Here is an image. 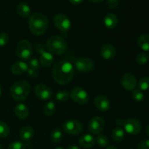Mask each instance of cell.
<instances>
[{"mask_svg": "<svg viewBox=\"0 0 149 149\" xmlns=\"http://www.w3.org/2000/svg\"><path fill=\"white\" fill-rule=\"evenodd\" d=\"M74 75V65L67 61H58L52 67V77L55 81L60 84L69 83Z\"/></svg>", "mask_w": 149, "mask_h": 149, "instance_id": "obj_1", "label": "cell"}, {"mask_svg": "<svg viewBox=\"0 0 149 149\" xmlns=\"http://www.w3.org/2000/svg\"><path fill=\"white\" fill-rule=\"evenodd\" d=\"M29 29L36 36H40L46 32L48 27V20L46 16L42 13H36L29 18Z\"/></svg>", "mask_w": 149, "mask_h": 149, "instance_id": "obj_2", "label": "cell"}, {"mask_svg": "<svg viewBox=\"0 0 149 149\" xmlns=\"http://www.w3.org/2000/svg\"><path fill=\"white\" fill-rule=\"evenodd\" d=\"M30 90V84L27 81H19L12 86L10 89V95L16 101H23L29 96Z\"/></svg>", "mask_w": 149, "mask_h": 149, "instance_id": "obj_3", "label": "cell"}, {"mask_svg": "<svg viewBox=\"0 0 149 149\" xmlns=\"http://www.w3.org/2000/svg\"><path fill=\"white\" fill-rule=\"evenodd\" d=\"M46 49L51 54L61 55L66 51L67 44L61 36H52L47 42Z\"/></svg>", "mask_w": 149, "mask_h": 149, "instance_id": "obj_4", "label": "cell"}, {"mask_svg": "<svg viewBox=\"0 0 149 149\" xmlns=\"http://www.w3.org/2000/svg\"><path fill=\"white\" fill-rule=\"evenodd\" d=\"M16 55L23 61H28L30 59L33 54V48L31 44L29 41L21 40L16 47Z\"/></svg>", "mask_w": 149, "mask_h": 149, "instance_id": "obj_5", "label": "cell"}, {"mask_svg": "<svg viewBox=\"0 0 149 149\" xmlns=\"http://www.w3.org/2000/svg\"><path fill=\"white\" fill-rule=\"evenodd\" d=\"M70 96H71V99L78 104H85L89 100V95L87 91L80 87H77L73 89Z\"/></svg>", "mask_w": 149, "mask_h": 149, "instance_id": "obj_6", "label": "cell"}, {"mask_svg": "<svg viewBox=\"0 0 149 149\" xmlns=\"http://www.w3.org/2000/svg\"><path fill=\"white\" fill-rule=\"evenodd\" d=\"M55 26L63 33H66L71 29V21L66 15L63 14H58L54 17Z\"/></svg>", "mask_w": 149, "mask_h": 149, "instance_id": "obj_7", "label": "cell"}, {"mask_svg": "<svg viewBox=\"0 0 149 149\" xmlns=\"http://www.w3.org/2000/svg\"><path fill=\"white\" fill-rule=\"evenodd\" d=\"M63 129L70 135H79L83 130V126L77 120H68L63 125Z\"/></svg>", "mask_w": 149, "mask_h": 149, "instance_id": "obj_8", "label": "cell"}, {"mask_svg": "<svg viewBox=\"0 0 149 149\" xmlns=\"http://www.w3.org/2000/svg\"><path fill=\"white\" fill-rule=\"evenodd\" d=\"M125 130L130 135H138L141 130V124L138 119H128L125 121L123 125Z\"/></svg>", "mask_w": 149, "mask_h": 149, "instance_id": "obj_9", "label": "cell"}, {"mask_svg": "<svg viewBox=\"0 0 149 149\" xmlns=\"http://www.w3.org/2000/svg\"><path fill=\"white\" fill-rule=\"evenodd\" d=\"M76 68L81 72H89L94 68V63L87 58H81L75 61Z\"/></svg>", "mask_w": 149, "mask_h": 149, "instance_id": "obj_10", "label": "cell"}, {"mask_svg": "<svg viewBox=\"0 0 149 149\" xmlns=\"http://www.w3.org/2000/svg\"><path fill=\"white\" fill-rule=\"evenodd\" d=\"M34 92L38 98L42 100H47L52 96V91L48 86L39 84L35 87Z\"/></svg>", "mask_w": 149, "mask_h": 149, "instance_id": "obj_11", "label": "cell"}, {"mask_svg": "<svg viewBox=\"0 0 149 149\" xmlns=\"http://www.w3.org/2000/svg\"><path fill=\"white\" fill-rule=\"evenodd\" d=\"M105 126L104 120L101 117L96 116L93 118L89 123V130L94 135L100 134Z\"/></svg>", "mask_w": 149, "mask_h": 149, "instance_id": "obj_12", "label": "cell"}, {"mask_svg": "<svg viewBox=\"0 0 149 149\" xmlns=\"http://www.w3.org/2000/svg\"><path fill=\"white\" fill-rule=\"evenodd\" d=\"M122 87L127 90H134L137 86V79L131 74H125L121 79Z\"/></svg>", "mask_w": 149, "mask_h": 149, "instance_id": "obj_13", "label": "cell"}, {"mask_svg": "<svg viewBox=\"0 0 149 149\" xmlns=\"http://www.w3.org/2000/svg\"><path fill=\"white\" fill-rule=\"evenodd\" d=\"M95 106L100 111H107L111 107L110 100L107 97L103 95H99L95 98Z\"/></svg>", "mask_w": 149, "mask_h": 149, "instance_id": "obj_14", "label": "cell"}, {"mask_svg": "<svg viewBox=\"0 0 149 149\" xmlns=\"http://www.w3.org/2000/svg\"><path fill=\"white\" fill-rule=\"evenodd\" d=\"M100 53H101V56L103 57L104 59H113L116 53V48H115V47L113 46L112 45L108 44V45H104V46L101 48Z\"/></svg>", "mask_w": 149, "mask_h": 149, "instance_id": "obj_15", "label": "cell"}, {"mask_svg": "<svg viewBox=\"0 0 149 149\" xmlns=\"http://www.w3.org/2000/svg\"><path fill=\"white\" fill-rule=\"evenodd\" d=\"M79 143L84 148H90L95 144V139L90 134H86L82 135L79 140Z\"/></svg>", "mask_w": 149, "mask_h": 149, "instance_id": "obj_16", "label": "cell"}, {"mask_svg": "<svg viewBox=\"0 0 149 149\" xmlns=\"http://www.w3.org/2000/svg\"><path fill=\"white\" fill-rule=\"evenodd\" d=\"M29 65L23 61H17L14 63L11 66V71L15 75H20L28 71Z\"/></svg>", "mask_w": 149, "mask_h": 149, "instance_id": "obj_17", "label": "cell"}, {"mask_svg": "<svg viewBox=\"0 0 149 149\" xmlns=\"http://www.w3.org/2000/svg\"><path fill=\"white\" fill-rule=\"evenodd\" d=\"M15 113L19 119H25L29 116V108L24 103H18L15 107Z\"/></svg>", "mask_w": 149, "mask_h": 149, "instance_id": "obj_18", "label": "cell"}, {"mask_svg": "<svg viewBox=\"0 0 149 149\" xmlns=\"http://www.w3.org/2000/svg\"><path fill=\"white\" fill-rule=\"evenodd\" d=\"M105 26L109 29H113L118 24V17L113 13H109L106 15L103 20Z\"/></svg>", "mask_w": 149, "mask_h": 149, "instance_id": "obj_19", "label": "cell"}, {"mask_svg": "<svg viewBox=\"0 0 149 149\" xmlns=\"http://www.w3.org/2000/svg\"><path fill=\"white\" fill-rule=\"evenodd\" d=\"M39 61L36 58H32L29 62L28 73L31 77H36L39 74Z\"/></svg>", "mask_w": 149, "mask_h": 149, "instance_id": "obj_20", "label": "cell"}, {"mask_svg": "<svg viewBox=\"0 0 149 149\" xmlns=\"http://www.w3.org/2000/svg\"><path fill=\"white\" fill-rule=\"evenodd\" d=\"M54 58L52 54L49 52L47 51H45L43 53L40 55V58H39V63L42 64L43 66L49 67L53 63Z\"/></svg>", "mask_w": 149, "mask_h": 149, "instance_id": "obj_21", "label": "cell"}, {"mask_svg": "<svg viewBox=\"0 0 149 149\" xmlns=\"http://www.w3.org/2000/svg\"><path fill=\"white\" fill-rule=\"evenodd\" d=\"M33 133L34 131L31 127L26 126L20 130V138L23 141H29L33 136Z\"/></svg>", "mask_w": 149, "mask_h": 149, "instance_id": "obj_22", "label": "cell"}, {"mask_svg": "<svg viewBox=\"0 0 149 149\" xmlns=\"http://www.w3.org/2000/svg\"><path fill=\"white\" fill-rule=\"evenodd\" d=\"M138 46L141 49L146 52H149V35L143 34L138 39Z\"/></svg>", "mask_w": 149, "mask_h": 149, "instance_id": "obj_23", "label": "cell"}, {"mask_svg": "<svg viewBox=\"0 0 149 149\" xmlns=\"http://www.w3.org/2000/svg\"><path fill=\"white\" fill-rule=\"evenodd\" d=\"M17 12L19 15L26 18L30 15L31 9L28 4H25V3H20L17 5Z\"/></svg>", "mask_w": 149, "mask_h": 149, "instance_id": "obj_24", "label": "cell"}, {"mask_svg": "<svg viewBox=\"0 0 149 149\" xmlns=\"http://www.w3.org/2000/svg\"><path fill=\"white\" fill-rule=\"evenodd\" d=\"M112 139L114 142L119 143L125 138V131L121 127H116L111 134Z\"/></svg>", "mask_w": 149, "mask_h": 149, "instance_id": "obj_25", "label": "cell"}, {"mask_svg": "<svg viewBox=\"0 0 149 149\" xmlns=\"http://www.w3.org/2000/svg\"><path fill=\"white\" fill-rule=\"evenodd\" d=\"M63 138V132L60 128H56L50 134V139L52 142L58 143L61 141Z\"/></svg>", "mask_w": 149, "mask_h": 149, "instance_id": "obj_26", "label": "cell"}, {"mask_svg": "<svg viewBox=\"0 0 149 149\" xmlns=\"http://www.w3.org/2000/svg\"><path fill=\"white\" fill-rule=\"evenodd\" d=\"M55 111V104L53 101H49L44 107V113L46 116H50Z\"/></svg>", "mask_w": 149, "mask_h": 149, "instance_id": "obj_27", "label": "cell"}, {"mask_svg": "<svg viewBox=\"0 0 149 149\" xmlns=\"http://www.w3.org/2000/svg\"><path fill=\"white\" fill-rule=\"evenodd\" d=\"M138 90L146 91L149 89V77H144L139 80L138 84Z\"/></svg>", "mask_w": 149, "mask_h": 149, "instance_id": "obj_28", "label": "cell"}, {"mask_svg": "<svg viewBox=\"0 0 149 149\" xmlns=\"http://www.w3.org/2000/svg\"><path fill=\"white\" fill-rule=\"evenodd\" d=\"M149 60V55L146 52H142L137 55L136 62L139 65H145L148 63Z\"/></svg>", "mask_w": 149, "mask_h": 149, "instance_id": "obj_29", "label": "cell"}, {"mask_svg": "<svg viewBox=\"0 0 149 149\" xmlns=\"http://www.w3.org/2000/svg\"><path fill=\"white\" fill-rule=\"evenodd\" d=\"M9 133H10V128L7 124L3 122H0V138H6L8 136Z\"/></svg>", "mask_w": 149, "mask_h": 149, "instance_id": "obj_30", "label": "cell"}, {"mask_svg": "<svg viewBox=\"0 0 149 149\" xmlns=\"http://www.w3.org/2000/svg\"><path fill=\"white\" fill-rule=\"evenodd\" d=\"M132 97L135 101L141 102L144 99V94L143 92L140 90H132Z\"/></svg>", "mask_w": 149, "mask_h": 149, "instance_id": "obj_31", "label": "cell"}, {"mask_svg": "<svg viewBox=\"0 0 149 149\" xmlns=\"http://www.w3.org/2000/svg\"><path fill=\"white\" fill-rule=\"evenodd\" d=\"M70 97V95L68 92L66 91H60L55 95L56 100L60 102H65L68 100Z\"/></svg>", "mask_w": 149, "mask_h": 149, "instance_id": "obj_32", "label": "cell"}, {"mask_svg": "<svg viewBox=\"0 0 149 149\" xmlns=\"http://www.w3.org/2000/svg\"><path fill=\"white\" fill-rule=\"evenodd\" d=\"M97 143L100 147H106L109 143L108 137L105 135H99L97 138Z\"/></svg>", "mask_w": 149, "mask_h": 149, "instance_id": "obj_33", "label": "cell"}, {"mask_svg": "<svg viewBox=\"0 0 149 149\" xmlns=\"http://www.w3.org/2000/svg\"><path fill=\"white\" fill-rule=\"evenodd\" d=\"M9 42V36L5 32L0 33V47H4Z\"/></svg>", "mask_w": 149, "mask_h": 149, "instance_id": "obj_34", "label": "cell"}, {"mask_svg": "<svg viewBox=\"0 0 149 149\" xmlns=\"http://www.w3.org/2000/svg\"><path fill=\"white\" fill-rule=\"evenodd\" d=\"M8 149H25V145L20 141H14L10 144Z\"/></svg>", "mask_w": 149, "mask_h": 149, "instance_id": "obj_35", "label": "cell"}, {"mask_svg": "<svg viewBox=\"0 0 149 149\" xmlns=\"http://www.w3.org/2000/svg\"><path fill=\"white\" fill-rule=\"evenodd\" d=\"M138 147L139 149H149V139L143 140L138 143Z\"/></svg>", "mask_w": 149, "mask_h": 149, "instance_id": "obj_36", "label": "cell"}, {"mask_svg": "<svg viewBox=\"0 0 149 149\" xmlns=\"http://www.w3.org/2000/svg\"><path fill=\"white\" fill-rule=\"evenodd\" d=\"M109 7L111 9H116L119 5V0H107Z\"/></svg>", "mask_w": 149, "mask_h": 149, "instance_id": "obj_37", "label": "cell"}, {"mask_svg": "<svg viewBox=\"0 0 149 149\" xmlns=\"http://www.w3.org/2000/svg\"><path fill=\"white\" fill-rule=\"evenodd\" d=\"M35 49H36V51L37 52L38 54H42L44 52H45V45L42 43H39L36 45L35 47Z\"/></svg>", "mask_w": 149, "mask_h": 149, "instance_id": "obj_38", "label": "cell"}, {"mask_svg": "<svg viewBox=\"0 0 149 149\" xmlns=\"http://www.w3.org/2000/svg\"><path fill=\"white\" fill-rule=\"evenodd\" d=\"M68 1L73 4H79L82 3L84 0H68Z\"/></svg>", "mask_w": 149, "mask_h": 149, "instance_id": "obj_39", "label": "cell"}, {"mask_svg": "<svg viewBox=\"0 0 149 149\" xmlns=\"http://www.w3.org/2000/svg\"><path fill=\"white\" fill-rule=\"evenodd\" d=\"M124 122H125V121L122 119H117L116 120V124L119 126H123Z\"/></svg>", "mask_w": 149, "mask_h": 149, "instance_id": "obj_40", "label": "cell"}, {"mask_svg": "<svg viewBox=\"0 0 149 149\" xmlns=\"http://www.w3.org/2000/svg\"><path fill=\"white\" fill-rule=\"evenodd\" d=\"M67 149H81L79 147L77 146H70L68 147Z\"/></svg>", "mask_w": 149, "mask_h": 149, "instance_id": "obj_41", "label": "cell"}, {"mask_svg": "<svg viewBox=\"0 0 149 149\" xmlns=\"http://www.w3.org/2000/svg\"><path fill=\"white\" fill-rule=\"evenodd\" d=\"M90 1H91V2L93 3H99V2H101V1H103V0H89Z\"/></svg>", "mask_w": 149, "mask_h": 149, "instance_id": "obj_42", "label": "cell"}, {"mask_svg": "<svg viewBox=\"0 0 149 149\" xmlns=\"http://www.w3.org/2000/svg\"><path fill=\"white\" fill-rule=\"evenodd\" d=\"M146 134L149 136V125L146 127Z\"/></svg>", "mask_w": 149, "mask_h": 149, "instance_id": "obj_43", "label": "cell"}, {"mask_svg": "<svg viewBox=\"0 0 149 149\" xmlns=\"http://www.w3.org/2000/svg\"><path fill=\"white\" fill-rule=\"evenodd\" d=\"M106 149H117V148L114 146H109L108 148H106Z\"/></svg>", "mask_w": 149, "mask_h": 149, "instance_id": "obj_44", "label": "cell"}, {"mask_svg": "<svg viewBox=\"0 0 149 149\" xmlns=\"http://www.w3.org/2000/svg\"><path fill=\"white\" fill-rule=\"evenodd\" d=\"M1 86H0V97H1Z\"/></svg>", "mask_w": 149, "mask_h": 149, "instance_id": "obj_45", "label": "cell"}, {"mask_svg": "<svg viewBox=\"0 0 149 149\" xmlns=\"http://www.w3.org/2000/svg\"><path fill=\"white\" fill-rule=\"evenodd\" d=\"M55 149H64V148H62V147H57V148H55Z\"/></svg>", "mask_w": 149, "mask_h": 149, "instance_id": "obj_46", "label": "cell"}, {"mask_svg": "<svg viewBox=\"0 0 149 149\" xmlns=\"http://www.w3.org/2000/svg\"><path fill=\"white\" fill-rule=\"evenodd\" d=\"M0 149H1V146H0Z\"/></svg>", "mask_w": 149, "mask_h": 149, "instance_id": "obj_47", "label": "cell"}]
</instances>
